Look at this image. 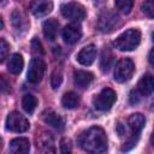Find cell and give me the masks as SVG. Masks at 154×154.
Instances as JSON below:
<instances>
[{"label":"cell","mask_w":154,"mask_h":154,"mask_svg":"<svg viewBox=\"0 0 154 154\" xmlns=\"http://www.w3.org/2000/svg\"><path fill=\"white\" fill-rule=\"evenodd\" d=\"M78 144L88 153H103L107 150V137L101 128L93 126L79 135Z\"/></svg>","instance_id":"6da1fadb"},{"label":"cell","mask_w":154,"mask_h":154,"mask_svg":"<svg viewBox=\"0 0 154 154\" xmlns=\"http://www.w3.org/2000/svg\"><path fill=\"white\" fill-rule=\"evenodd\" d=\"M141 42V32L137 29H129L120 34L113 42L114 47L122 52H130L138 47Z\"/></svg>","instance_id":"7a4b0ae2"},{"label":"cell","mask_w":154,"mask_h":154,"mask_svg":"<svg viewBox=\"0 0 154 154\" xmlns=\"http://www.w3.org/2000/svg\"><path fill=\"white\" fill-rule=\"evenodd\" d=\"M135 71V64L131 59L124 58L118 61L114 69V81L118 83H124L129 81Z\"/></svg>","instance_id":"3957f363"},{"label":"cell","mask_w":154,"mask_h":154,"mask_svg":"<svg viewBox=\"0 0 154 154\" xmlns=\"http://www.w3.org/2000/svg\"><path fill=\"white\" fill-rule=\"evenodd\" d=\"M117 100V94L111 88L102 89L94 99V107L99 111H108Z\"/></svg>","instance_id":"277c9868"},{"label":"cell","mask_w":154,"mask_h":154,"mask_svg":"<svg viewBox=\"0 0 154 154\" xmlns=\"http://www.w3.org/2000/svg\"><path fill=\"white\" fill-rule=\"evenodd\" d=\"M6 128L12 132H25L29 128V120L19 112H11L6 118Z\"/></svg>","instance_id":"5b68a950"},{"label":"cell","mask_w":154,"mask_h":154,"mask_svg":"<svg viewBox=\"0 0 154 154\" xmlns=\"http://www.w3.org/2000/svg\"><path fill=\"white\" fill-rule=\"evenodd\" d=\"M61 14L72 22H81L85 17V8L79 2H66L60 7Z\"/></svg>","instance_id":"8992f818"},{"label":"cell","mask_w":154,"mask_h":154,"mask_svg":"<svg viewBox=\"0 0 154 154\" xmlns=\"http://www.w3.org/2000/svg\"><path fill=\"white\" fill-rule=\"evenodd\" d=\"M45 71H46V64L45 61L36 57V58H32L30 64H29V69H28V81L32 84H37L41 82L43 75H45Z\"/></svg>","instance_id":"52a82bcc"},{"label":"cell","mask_w":154,"mask_h":154,"mask_svg":"<svg viewBox=\"0 0 154 154\" xmlns=\"http://www.w3.org/2000/svg\"><path fill=\"white\" fill-rule=\"evenodd\" d=\"M119 25V17L113 11H105L100 14L97 26L102 32H111Z\"/></svg>","instance_id":"ba28073f"},{"label":"cell","mask_w":154,"mask_h":154,"mask_svg":"<svg viewBox=\"0 0 154 154\" xmlns=\"http://www.w3.org/2000/svg\"><path fill=\"white\" fill-rule=\"evenodd\" d=\"M82 37V29L77 23H71L63 29V38L67 45H75Z\"/></svg>","instance_id":"9c48e42d"},{"label":"cell","mask_w":154,"mask_h":154,"mask_svg":"<svg viewBox=\"0 0 154 154\" xmlns=\"http://www.w3.org/2000/svg\"><path fill=\"white\" fill-rule=\"evenodd\" d=\"M96 54H97L96 47L94 45H88L83 47L77 54V61L83 66H89L95 61Z\"/></svg>","instance_id":"30bf717a"},{"label":"cell","mask_w":154,"mask_h":154,"mask_svg":"<svg viewBox=\"0 0 154 154\" xmlns=\"http://www.w3.org/2000/svg\"><path fill=\"white\" fill-rule=\"evenodd\" d=\"M30 10L36 17H45L53 10V4L48 0H36L30 5Z\"/></svg>","instance_id":"8fae6325"},{"label":"cell","mask_w":154,"mask_h":154,"mask_svg":"<svg viewBox=\"0 0 154 154\" xmlns=\"http://www.w3.org/2000/svg\"><path fill=\"white\" fill-rule=\"evenodd\" d=\"M8 150L13 154H26L30 150V142L25 137L13 138L8 144Z\"/></svg>","instance_id":"7c38bea8"},{"label":"cell","mask_w":154,"mask_h":154,"mask_svg":"<svg viewBox=\"0 0 154 154\" xmlns=\"http://www.w3.org/2000/svg\"><path fill=\"white\" fill-rule=\"evenodd\" d=\"M42 30H43V35L47 40L49 41H54L58 36V31H59V23L58 20H55L54 18L47 19L43 22L42 24Z\"/></svg>","instance_id":"4fadbf2b"},{"label":"cell","mask_w":154,"mask_h":154,"mask_svg":"<svg viewBox=\"0 0 154 154\" xmlns=\"http://www.w3.org/2000/svg\"><path fill=\"white\" fill-rule=\"evenodd\" d=\"M93 79H94V76L89 71L77 70L73 73V82L79 88H87V87H89L90 83L93 82Z\"/></svg>","instance_id":"5bb4252c"},{"label":"cell","mask_w":154,"mask_h":154,"mask_svg":"<svg viewBox=\"0 0 154 154\" xmlns=\"http://www.w3.org/2000/svg\"><path fill=\"white\" fill-rule=\"evenodd\" d=\"M137 88H138V91L144 96L153 94L154 93V76L149 73L142 76V78L138 81Z\"/></svg>","instance_id":"9a60e30c"},{"label":"cell","mask_w":154,"mask_h":154,"mask_svg":"<svg viewBox=\"0 0 154 154\" xmlns=\"http://www.w3.org/2000/svg\"><path fill=\"white\" fill-rule=\"evenodd\" d=\"M23 66H24V60H23V57L18 53H14L11 55V58L8 59V63H7V70L12 75H19L23 70Z\"/></svg>","instance_id":"2e32d148"},{"label":"cell","mask_w":154,"mask_h":154,"mask_svg":"<svg viewBox=\"0 0 154 154\" xmlns=\"http://www.w3.org/2000/svg\"><path fill=\"white\" fill-rule=\"evenodd\" d=\"M128 124H129L130 129L132 130L134 135H138V132L143 129V126L146 124V118L141 113H134L129 117Z\"/></svg>","instance_id":"e0dca14e"},{"label":"cell","mask_w":154,"mask_h":154,"mask_svg":"<svg viewBox=\"0 0 154 154\" xmlns=\"http://www.w3.org/2000/svg\"><path fill=\"white\" fill-rule=\"evenodd\" d=\"M43 120H45L46 124H48V125H51V126H53V128H55L58 130H63L64 125H65L64 119L58 113H55L53 111H48L43 116Z\"/></svg>","instance_id":"ac0fdd59"},{"label":"cell","mask_w":154,"mask_h":154,"mask_svg":"<svg viewBox=\"0 0 154 154\" xmlns=\"http://www.w3.org/2000/svg\"><path fill=\"white\" fill-rule=\"evenodd\" d=\"M61 105L65 108H67V109L76 108L79 105V96L75 91L65 93L64 96H63V99H61Z\"/></svg>","instance_id":"d6986e66"},{"label":"cell","mask_w":154,"mask_h":154,"mask_svg":"<svg viewBox=\"0 0 154 154\" xmlns=\"http://www.w3.org/2000/svg\"><path fill=\"white\" fill-rule=\"evenodd\" d=\"M37 148L41 152H54L53 148V137L51 134L45 132L43 135L40 136V140L37 141Z\"/></svg>","instance_id":"ffe728a7"},{"label":"cell","mask_w":154,"mask_h":154,"mask_svg":"<svg viewBox=\"0 0 154 154\" xmlns=\"http://www.w3.org/2000/svg\"><path fill=\"white\" fill-rule=\"evenodd\" d=\"M22 106L26 113H32L37 106V99L31 94H26L23 96Z\"/></svg>","instance_id":"44dd1931"},{"label":"cell","mask_w":154,"mask_h":154,"mask_svg":"<svg viewBox=\"0 0 154 154\" xmlns=\"http://www.w3.org/2000/svg\"><path fill=\"white\" fill-rule=\"evenodd\" d=\"M114 5L119 12L124 14H129L132 10L134 0H114Z\"/></svg>","instance_id":"7402d4cb"},{"label":"cell","mask_w":154,"mask_h":154,"mask_svg":"<svg viewBox=\"0 0 154 154\" xmlns=\"http://www.w3.org/2000/svg\"><path fill=\"white\" fill-rule=\"evenodd\" d=\"M12 24L16 29H24L28 23H26L25 18L23 17V14L18 10H16L12 13Z\"/></svg>","instance_id":"603a6c76"},{"label":"cell","mask_w":154,"mask_h":154,"mask_svg":"<svg viewBox=\"0 0 154 154\" xmlns=\"http://www.w3.org/2000/svg\"><path fill=\"white\" fill-rule=\"evenodd\" d=\"M113 55L111 54V53H108V52H105L103 53V55H102V58H101V61H100V67H101V70L103 71V72H107L111 67H112V65H113Z\"/></svg>","instance_id":"cb8c5ba5"},{"label":"cell","mask_w":154,"mask_h":154,"mask_svg":"<svg viewBox=\"0 0 154 154\" xmlns=\"http://www.w3.org/2000/svg\"><path fill=\"white\" fill-rule=\"evenodd\" d=\"M141 10L147 17L154 18V0H146L141 5Z\"/></svg>","instance_id":"d4e9b609"},{"label":"cell","mask_w":154,"mask_h":154,"mask_svg":"<svg viewBox=\"0 0 154 154\" xmlns=\"http://www.w3.org/2000/svg\"><path fill=\"white\" fill-rule=\"evenodd\" d=\"M63 82V73L60 70H55L51 77V85L53 89H58Z\"/></svg>","instance_id":"484cf974"},{"label":"cell","mask_w":154,"mask_h":154,"mask_svg":"<svg viewBox=\"0 0 154 154\" xmlns=\"http://www.w3.org/2000/svg\"><path fill=\"white\" fill-rule=\"evenodd\" d=\"M10 52V45L5 41V38L0 40V60L4 61Z\"/></svg>","instance_id":"4316f807"},{"label":"cell","mask_w":154,"mask_h":154,"mask_svg":"<svg viewBox=\"0 0 154 154\" xmlns=\"http://www.w3.org/2000/svg\"><path fill=\"white\" fill-rule=\"evenodd\" d=\"M31 51H32V53L36 54V55L43 54V49H42V46H41V43H40L38 40L34 38V40L31 41Z\"/></svg>","instance_id":"83f0119b"},{"label":"cell","mask_w":154,"mask_h":154,"mask_svg":"<svg viewBox=\"0 0 154 154\" xmlns=\"http://www.w3.org/2000/svg\"><path fill=\"white\" fill-rule=\"evenodd\" d=\"M71 149H72L71 141L69 138H63L60 141V152L61 153H70Z\"/></svg>","instance_id":"f1b7e54d"},{"label":"cell","mask_w":154,"mask_h":154,"mask_svg":"<svg viewBox=\"0 0 154 154\" xmlns=\"http://www.w3.org/2000/svg\"><path fill=\"white\" fill-rule=\"evenodd\" d=\"M148 60H149L150 65L154 67V49H152V51H150V53H149V57H148Z\"/></svg>","instance_id":"f546056e"},{"label":"cell","mask_w":154,"mask_h":154,"mask_svg":"<svg viewBox=\"0 0 154 154\" xmlns=\"http://www.w3.org/2000/svg\"><path fill=\"white\" fill-rule=\"evenodd\" d=\"M150 143H152V146H154V131H153V134L150 136Z\"/></svg>","instance_id":"4dcf8cb0"},{"label":"cell","mask_w":154,"mask_h":154,"mask_svg":"<svg viewBox=\"0 0 154 154\" xmlns=\"http://www.w3.org/2000/svg\"><path fill=\"white\" fill-rule=\"evenodd\" d=\"M152 38H153V41H154V32L152 34Z\"/></svg>","instance_id":"1f68e13d"}]
</instances>
